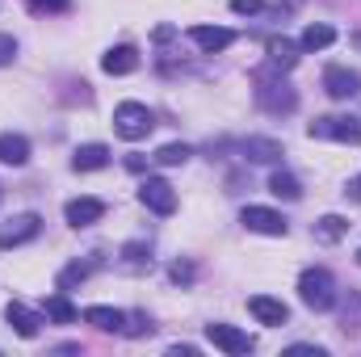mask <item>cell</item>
Instances as JSON below:
<instances>
[{
  "mask_svg": "<svg viewBox=\"0 0 361 357\" xmlns=\"http://www.w3.org/2000/svg\"><path fill=\"white\" fill-rule=\"evenodd\" d=\"M152 126H156V114H152L143 101H122V105H114V131H118L122 139L139 143V139L152 135Z\"/></svg>",
  "mask_w": 361,
  "mask_h": 357,
  "instance_id": "6da1fadb",
  "label": "cell"
},
{
  "mask_svg": "<svg viewBox=\"0 0 361 357\" xmlns=\"http://www.w3.org/2000/svg\"><path fill=\"white\" fill-rule=\"evenodd\" d=\"M298 298H302V307H311V311L336 307V282H332V273H328V269H302V277H298Z\"/></svg>",
  "mask_w": 361,
  "mask_h": 357,
  "instance_id": "7a4b0ae2",
  "label": "cell"
},
{
  "mask_svg": "<svg viewBox=\"0 0 361 357\" xmlns=\"http://www.w3.org/2000/svg\"><path fill=\"white\" fill-rule=\"evenodd\" d=\"M311 139H332V143H361V118L353 114H328L307 126Z\"/></svg>",
  "mask_w": 361,
  "mask_h": 357,
  "instance_id": "3957f363",
  "label": "cell"
},
{
  "mask_svg": "<svg viewBox=\"0 0 361 357\" xmlns=\"http://www.w3.org/2000/svg\"><path fill=\"white\" fill-rule=\"evenodd\" d=\"M206 341H210L214 349L231 353V357H244V353L257 349V341H252L248 332H240L235 324H206Z\"/></svg>",
  "mask_w": 361,
  "mask_h": 357,
  "instance_id": "277c9868",
  "label": "cell"
},
{
  "mask_svg": "<svg viewBox=\"0 0 361 357\" xmlns=\"http://www.w3.org/2000/svg\"><path fill=\"white\" fill-rule=\"evenodd\" d=\"M38 231H42V219L38 214H13L8 223H0V248L4 253L8 248H21V244L38 240Z\"/></svg>",
  "mask_w": 361,
  "mask_h": 357,
  "instance_id": "5b68a950",
  "label": "cell"
},
{
  "mask_svg": "<svg viewBox=\"0 0 361 357\" xmlns=\"http://www.w3.org/2000/svg\"><path fill=\"white\" fill-rule=\"evenodd\" d=\"M139 202L147 206V210H156V214H173L177 210V193H173V185L164 177H147L139 185Z\"/></svg>",
  "mask_w": 361,
  "mask_h": 357,
  "instance_id": "8992f818",
  "label": "cell"
},
{
  "mask_svg": "<svg viewBox=\"0 0 361 357\" xmlns=\"http://www.w3.org/2000/svg\"><path fill=\"white\" fill-rule=\"evenodd\" d=\"M240 223H244L248 231H257V236H286V231H290V223H286L277 210H269V206H244Z\"/></svg>",
  "mask_w": 361,
  "mask_h": 357,
  "instance_id": "52a82bcc",
  "label": "cell"
},
{
  "mask_svg": "<svg viewBox=\"0 0 361 357\" xmlns=\"http://www.w3.org/2000/svg\"><path fill=\"white\" fill-rule=\"evenodd\" d=\"M324 89L332 101H349V97H357L361 92V76L357 72H349V68H341V63H332L328 72H324Z\"/></svg>",
  "mask_w": 361,
  "mask_h": 357,
  "instance_id": "ba28073f",
  "label": "cell"
},
{
  "mask_svg": "<svg viewBox=\"0 0 361 357\" xmlns=\"http://www.w3.org/2000/svg\"><path fill=\"white\" fill-rule=\"evenodd\" d=\"M63 219H68L72 227H92V223L105 219V202H101V198H72V202L63 206Z\"/></svg>",
  "mask_w": 361,
  "mask_h": 357,
  "instance_id": "9c48e42d",
  "label": "cell"
},
{
  "mask_svg": "<svg viewBox=\"0 0 361 357\" xmlns=\"http://www.w3.org/2000/svg\"><path fill=\"white\" fill-rule=\"evenodd\" d=\"M189 38H193V47H197V51H206V55H219V51H227V47L235 42V34H231V30H223V25H193V30H189Z\"/></svg>",
  "mask_w": 361,
  "mask_h": 357,
  "instance_id": "30bf717a",
  "label": "cell"
},
{
  "mask_svg": "<svg viewBox=\"0 0 361 357\" xmlns=\"http://www.w3.org/2000/svg\"><path fill=\"white\" fill-rule=\"evenodd\" d=\"M4 320H8V328H13L17 337H25V341H34L38 328H42V315L30 311L25 303H8V307H4Z\"/></svg>",
  "mask_w": 361,
  "mask_h": 357,
  "instance_id": "8fae6325",
  "label": "cell"
},
{
  "mask_svg": "<svg viewBox=\"0 0 361 357\" xmlns=\"http://www.w3.org/2000/svg\"><path fill=\"white\" fill-rule=\"evenodd\" d=\"M244 160L248 164H277L281 156H286V147L277 143V139H265V135H252V139H244Z\"/></svg>",
  "mask_w": 361,
  "mask_h": 357,
  "instance_id": "7c38bea8",
  "label": "cell"
},
{
  "mask_svg": "<svg viewBox=\"0 0 361 357\" xmlns=\"http://www.w3.org/2000/svg\"><path fill=\"white\" fill-rule=\"evenodd\" d=\"M248 311H252L261 324H269V328H281V324L290 320V307H286L281 298H269V294H252V298H248Z\"/></svg>",
  "mask_w": 361,
  "mask_h": 357,
  "instance_id": "4fadbf2b",
  "label": "cell"
},
{
  "mask_svg": "<svg viewBox=\"0 0 361 357\" xmlns=\"http://www.w3.org/2000/svg\"><path fill=\"white\" fill-rule=\"evenodd\" d=\"M257 101H261V109H269V114H290V109L298 105V92L290 89V85H261V89H257Z\"/></svg>",
  "mask_w": 361,
  "mask_h": 357,
  "instance_id": "5bb4252c",
  "label": "cell"
},
{
  "mask_svg": "<svg viewBox=\"0 0 361 357\" xmlns=\"http://www.w3.org/2000/svg\"><path fill=\"white\" fill-rule=\"evenodd\" d=\"M135 68H139V51L126 47V42L122 47H109L105 59H101V72H109V76H130Z\"/></svg>",
  "mask_w": 361,
  "mask_h": 357,
  "instance_id": "9a60e30c",
  "label": "cell"
},
{
  "mask_svg": "<svg viewBox=\"0 0 361 357\" xmlns=\"http://www.w3.org/2000/svg\"><path fill=\"white\" fill-rule=\"evenodd\" d=\"M109 164V147L105 143H80L76 152H72V169L76 173H97V169H105Z\"/></svg>",
  "mask_w": 361,
  "mask_h": 357,
  "instance_id": "2e32d148",
  "label": "cell"
},
{
  "mask_svg": "<svg viewBox=\"0 0 361 357\" xmlns=\"http://www.w3.org/2000/svg\"><path fill=\"white\" fill-rule=\"evenodd\" d=\"M0 164H8V169H21V164H30V139L25 135H0Z\"/></svg>",
  "mask_w": 361,
  "mask_h": 357,
  "instance_id": "e0dca14e",
  "label": "cell"
},
{
  "mask_svg": "<svg viewBox=\"0 0 361 357\" xmlns=\"http://www.w3.org/2000/svg\"><path fill=\"white\" fill-rule=\"evenodd\" d=\"M85 324L101 328V332H122L126 311H118V307H85Z\"/></svg>",
  "mask_w": 361,
  "mask_h": 357,
  "instance_id": "ac0fdd59",
  "label": "cell"
},
{
  "mask_svg": "<svg viewBox=\"0 0 361 357\" xmlns=\"http://www.w3.org/2000/svg\"><path fill=\"white\" fill-rule=\"evenodd\" d=\"M265 51H269V63H273V68L290 72V68L298 63V51H302V47H298V42H290V38H273Z\"/></svg>",
  "mask_w": 361,
  "mask_h": 357,
  "instance_id": "d6986e66",
  "label": "cell"
},
{
  "mask_svg": "<svg viewBox=\"0 0 361 357\" xmlns=\"http://www.w3.org/2000/svg\"><path fill=\"white\" fill-rule=\"evenodd\" d=\"M332 42H336V30L324 25V21H311V25L302 30V38H298L302 51H324V47H332Z\"/></svg>",
  "mask_w": 361,
  "mask_h": 357,
  "instance_id": "ffe728a7",
  "label": "cell"
},
{
  "mask_svg": "<svg viewBox=\"0 0 361 357\" xmlns=\"http://www.w3.org/2000/svg\"><path fill=\"white\" fill-rule=\"evenodd\" d=\"M349 236V223L341 219V214H324L319 223H315V240L319 244H336V240H345Z\"/></svg>",
  "mask_w": 361,
  "mask_h": 357,
  "instance_id": "44dd1931",
  "label": "cell"
},
{
  "mask_svg": "<svg viewBox=\"0 0 361 357\" xmlns=\"http://www.w3.org/2000/svg\"><path fill=\"white\" fill-rule=\"evenodd\" d=\"M269 193L273 198H286V202H298V198H302V185H298L294 173H281V169H277L269 177Z\"/></svg>",
  "mask_w": 361,
  "mask_h": 357,
  "instance_id": "7402d4cb",
  "label": "cell"
},
{
  "mask_svg": "<svg viewBox=\"0 0 361 357\" xmlns=\"http://www.w3.org/2000/svg\"><path fill=\"white\" fill-rule=\"evenodd\" d=\"M47 320H55V324H76L80 311H76L63 294H55V298H47Z\"/></svg>",
  "mask_w": 361,
  "mask_h": 357,
  "instance_id": "603a6c76",
  "label": "cell"
},
{
  "mask_svg": "<svg viewBox=\"0 0 361 357\" xmlns=\"http://www.w3.org/2000/svg\"><path fill=\"white\" fill-rule=\"evenodd\" d=\"M122 269H130V273L152 269V253H147L143 244H126V248H122Z\"/></svg>",
  "mask_w": 361,
  "mask_h": 357,
  "instance_id": "cb8c5ba5",
  "label": "cell"
},
{
  "mask_svg": "<svg viewBox=\"0 0 361 357\" xmlns=\"http://www.w3.org/2000/svg\"><path fill=\"white\" fill-rule=\"evenodd\" d=\"M185 160H189V147H185V143H164V147L156 152V164H164V169H177Z\"/></svg>",
  "mask_w": 361,
  "mask_h": 357,
  "instance_id": "d4e9b609",
  "label": "cell"
},
{
  "mask_svg": "<svg viewBox=\"0 0 361 357\" xmlns=\"http://www.w3.org/2000/svg\"><path fill=\"white\" fill-rule=\"evenodd\" d=\"M89 273H92V265H80V261H76V265H68L63 273H59V290H72V286H76V282H85Z\"/></svg>",
  "mask_w": 361,
  "mask_h": 357,
  "instance_id": "484cf974",
  "label": "cell"
},
{
  "mask_svg": "<svg viewBox=\"0 0 361 357\" xmlns=\"http://www.w3.org/2000/svg\"><path fill=\"white\" fill-rule=\"evenodd\" d=\"M152 332V324L143 320V315H126V324H122V337H147Z\"/></svg>",
  "mask_w": 361,
  "mask_h": 357,
  "instance_id": "4316f807",
  "label": "cell"
},
{
  "mask_svg": "<svg viewBox=\"0 0 361 357\" xmlns=\"http://www.w3.org/2000/svg\"><path fill=\"white\" fill-rule=\"evenodd\" d=\"M13 59H17V38L13 34H0V68L13 63Z\"/></svg>",
  "mask_w": 361,
  "mask_h": 357,
  "instance_id": "83f0119b",
  "label": "cell"
},
{
  "mask_svg": "<svg viewBox=\"0 0 361 357\" xmlns=\"http://www.w3.org/2000/svg\"><path fill=\"white\" fill-rule=\"evenodd\" d=\"M231 8H235V13H244V17H252V13H261V8H265V0H231Z\"/></svg>",
  "mask_w": 361,
  "mask_h": 357,
  "instance_id": "f1b7e54d",
  "label": "cell"
},
{
  "mask_svg": "<svg viewBox=\"0 0 361 357\" xmlns=\"http://www.w3.org/2000/svg\"><path fill=\"white\" fill-rule=\"evenodd\" d=\"M30 8H38V13H63L68 0H30Z\"/></svg>",
  "mask_w": 361,
  "mask_h": 357,
  "instance_id": "f546056e",
  "label": "cell"
},
{
  "mask_svg": "<svg viewBox=\"0 0 361 357\" xmlns=\"http://www.w3.org/2000/svg\"><path fill=\"white\" fill-rule=\"evenodd\" d=\"M169 273H173V282H193V265H189V261H177Z\"/></svg>",
  "mask_w": 361,
  "mask_h": 357,
  "instance_id": "4dcf8cb0",
  "label": "cell"
},
{
  "mask_svg": "<svg viewBox=\"0 0 361 357\" xmlns=\"http://www.w3.org/2000/svg\"><path fill=\"white\" fill-rule=\"evenodd\" d=\"M345 198H349V202H361V173H357V177H349V185H345Z\"/></svg>",
  "mask_w": 361,
  "mask_h": 357,
  "instance_id": "1f68e13d",
  "label": "cell"
},
{
  "mask_svg": "<svg viewBox=\"0 0 361 357\" xmlns=\"http://www.w3.org/2000/svg\"><path fill=\"white\" fill-rule=\"evenodd\" d=\"M286 353H290V357H298V353H311V357H324V349H319V345H290V349H286Z\"/></svg>",
  "mask_w": 361,
  "mask_h": 357,
  "instance_id": "d6a6232c",
  "label": "cell"
},
{
  "mask_svg": "<svg viewBox=\"0 0 361 357\" xmlns=\"http://www.w3.org/2000/svg\"><path fill=\"white\" fill-rule=\"evenodd\" d=\"M169 353H173V357H193V353H197V349H193V345H173Z\"/></svg>",
  "mask_w": 361,
  "mask_h": 357,
  "instance_id": "836d02e7",
  "label": "cell"
},
{
  "mask_svg": "<svg viewBox=\"0 0 361 357\" xmlns=\"http://www.w3.org/2000/svg\"><path fill=\"white\" fill-rule=\"evenodd\" d=\"M357 265H361V253H357Z\"/></svg>",
  "mask_w": 361,
  "mask_h": 357,
  "instance_id": "e575fe53",
  "label": "cell"
}]
</instances>
